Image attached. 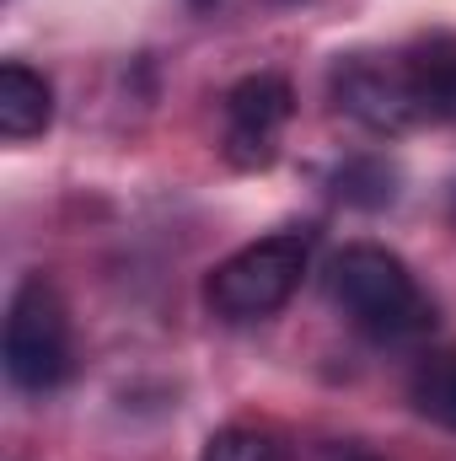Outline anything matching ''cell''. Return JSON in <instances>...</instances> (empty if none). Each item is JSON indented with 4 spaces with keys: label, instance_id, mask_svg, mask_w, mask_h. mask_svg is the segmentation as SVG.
Here are the masks:
<instances>
[{
    "label": "cell",
    "instance_id": "1",
    "mask_svg": "<svg viewBox=\"0 0 456 461\" xmlns=\"http://www.w3.org/2000/svg\"><path fill=\"white\" fill-rule=\"evenodd\" d=\"M328 295L376 344H414L435 328V301L419 290L408 263L387 247H370V241L343 247L328 263Z\"/></svg>",
    "mask_w": 456,
    "mask_h": 461
},
{
    "label": "cell",
    "instance_id": "2",
    "mask_svg": "<svg viewBox=\"0 0 456 461\" xmlns=\"http://www.w3.org/2000/svg\"><path fill=\"white\" fill-rule=\"evenodd\" d=\"M306 263H312V236L306 230H274V236L231 252L210 274L205 301L226 322H263L301 290Z\"/></svg>",
    "mask_w": 456,
    "mask_h": 461
},
{
    "label": "cell",
    "instance_id": "3",
    "mask_svg": "<svg viewBox=\"0 0 456 461\" xmlns=\"http://www.w3.org/2000/svg\"><path fill=\"white\" fill-rule=\"evenodd\" d=\"M5 375L22 386V392H54L70 365H76V348H70V312L59 301V290L43 279V274H27L16 290H11V306H5Z\"/></svg>",
    "mask_w": 456,
    "mask_h": 461
},
{
    "label": "cell",
    "instance_id": "4",
    "mask_svg": "<svg viewBox=\"0 0 456 461\" xmlns=\"http://www.w3.org/2000/svg\"><path fill=\"white\" fill-rule=\"evenodd\" d=\"M333 103L370 134H403L419 123L403 54H349L333 65Z\"/></svg>",
    "mask_w": 456,
    "mask_h": 461
},
{
    "label": "cell",
    "instance_id": "5",
    "mask_svg": "<svg viewBox=\"0 0 456 461\" xmlns=\"http://www.w3.org/2000/svg\"><path fill=\"white\" fill-rule=\"evenodd\" d=\"M296 113V92L285 76H247L226 92V161L242 172H258L279 156V134Z\"/></svg>",
    "mask_w": 456,
    "mask_h": 461
},
{
    "label": "cell",
    "instance_id": "6",
    "mask_svg": "<svg viewBox=\"0 0 456 461\" xmlns=\"http://www.w3.org/2000/svg\"><path fill=\"white\" fill-rule=\"evenodd\" d=\"M408 86H414V108L430 123L456 129V32H430L419 38L408 54Z\"/></svg>",
    "mask_w": 456,
    "mask_h": 461
},
{
    "label": "cell",
    "instance_id": "7",
    "mask_svg": "<svg viewBox=\"0 0 456 461\" xmlns=\"http://www.w3.org/2000/svg\"><path fill=\"white\" fill-rule=\"evenodd\" d=\"M54 118V86L22 65V59H5L0 65V134L5 140H32L43 134Z\"/></svg>",
    "mask_w": 456,
    "mask_h": 461
},
{
    "label": "cell",
    "instance_id": "8",
    "mask_svg": "<svg viewBox=\"0 0 456 461\" xmlns=\"http://www.w3.org/2000/svg\"><path fill=\"white\" fill-rule=\"evenodd\" d=\"M333 194L349 210H387L397 199V167L387 156H349L333 172Z\"/></svg>",
    "mask_w": 456,
    "mask_h": 461
},
{
    "label": "cell",
    "instance_id": "9",
    "mask_svg": "<svg viewBox=\"0 0 456 461\" xmlns=\"http://www.w3.org/2000/svg\"><path fill=\"white\" fill-rule=\"evenodd\" d=\"M408 397H414V408H419L430 424H441V429H451L456 435V354H435V359H424V365L414 370Z\"/></svg>",
    "mask_w": 456,
    "mask_h": 461
},
{
    "label": "cell",
    "instance_id": "10",
    "mask_svg": "<svg viewBox=\"0 0 456 461\" xmlns=\"http://www.w3.org/2000/svg\"><path fill=\"white\" fill-rule=\"evenodd\" d=\"M199 461H285V440L263 424H226L205 440Z\"/></svg>",
    "mask_w": 456,
    "mask_h": 461
},
{
    "label": "cell",
    "instance_id": "11",
    "mask_svg": "<svg viewBox=\"0 0 456 461\" xmlns=\"http://www.w3.org/2000/svg\"><path fill=\"white\" fill-rule=\"evenodd\" d=\"M328 461H381L370 446H360V440H343V446H333L328 451Z\"/></svg>",
    "mask_w": 456,
    "mask_h": 461
}]
</instances>
